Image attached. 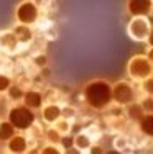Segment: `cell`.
I'll list each match as a JSON object with an SVG mask.
<instances>
[{
	"mask_svg": "<svg viewBox=\"0 0 153 154\" xmlns=\"http://www.w3.org/2000/svg\"><path fill=\"white\" fill-rule=\"evenodd\" d=\"M112 98V89L105 82H92L86 89V100L94 108H104Z\"/></svg>",
	"mask_w": 153,
	"mask_h": 154,
	"instance_id": "1",
	"label": "cell"
},
{
	"mask_svg": "<svg viewBox=\"0 0 153 154\" xmlns=\"http://www.w3.org/2000/svg\"><path fill=\"white\" fill-rule=\"evenodd\" d=\"M35 116L27 108H15L10 112V125L15 128H28L33 123Z\"/></svg>",
	"mask_w": 153,
	"mask_h": 154,
	"instance_id": "2",
	"label": "cell"
},
{
	"mask_svg": "<svg viewBox=\"0 0 153 154\" xmlns=\"http://www.w3.org/2000/svg\"><path fill=\"white\" fill-rule=\"evenodd\" d=\"M132 77H147L151 74V66L150 61L143 59V57H135L132 62H130V67H129Z\"/></svg>",
	"mask_w": 153,
	"mask_h": 154,
	"instance_id": "3",
	"label": "cell"
},
{
	"mask_svg": "<svg viewBox=\"0 0 153 154\" xmlns=\"http://www.w3.org/2000/svg\"><path fill=\"white\" fill-rule=\"evenodd\" d=\"M112 97H114L119 103H129V102L132 100V97H133V92H132V89H130V85L120 82L114 87Z\"/></svg>",
	"mask_w": 153,
	"mask_h": 154,
	"instance_id": "4",
	"label": "cell"
},
{
	"mask_svg": "<svg viewBox=\"0 0 153 154\" xmlns=\"http://www.w3.org/2000/svg\"><path fill=\"white\" fill-rule=\"evenodd\" d=\"M130 33L135 39H145L147 35L150 33V28H148L145 20H133L130 25Z\"/></svg>",
	"mask_w": 153,
	"mask_h": 154,
	"instance_id": "5",
	"label": "cell"
},
{
	"mask_svg": "<svg viewBox=\"0 0 153 154\" xmlns=\"http://www.w3.org/2000/svg\"><path fill=\"white\" fill-rule=\"evenodd\" d=\"M18 18H20V21H23V23H31V21L36 20V8L33 3H23V5H20V8H18Z\"/></svg>",
	"mask_w": 153,
	"mask_h": 154,
	"instance_id": "6",
	"label": "cell"
},
{
	"mask_svg": "<svg viewBox=\"0 0 153 154\" xmlns=\"http://www.w3.org/2000/svg\"><path fill=\"white\" fill-rule=\"evenodd\" d=\"M151 8V2H147V0H133V2L129 3V10L132 15H143V13H148Z\"/></svg>",
	"mask_w": 153,
	"mask_h": 154,
	"instance_id": "7",
	"label": "cell"
},
{
	"mask_svg": "<svg viewBox=\"0 0 153 154\" xmlns=\"http://www.w3.org/2000/svg\"><path fill=\"white\" fill-rule=\"evenodd\" d=\"M25 102H27L28 107L36 108V107H40V103H41V97H40V94H36V92H28L27 95H25Z\"/></svg>",
	"mask_w": 153,
	"mask_h": 154,
	"instance_id": "8",
	"label": "cell"
},
{
	"mask_svg": "<svg viewBox=\"0 0 153 154\" xmlns=\"http://www.w3.org/2000/svg\"><path fill=\"white\" fill-rule=\"evenodd\" d=\"M25 148H27V143H25V139L20 138V136L13 138L12 141H10V149H12L13 152H23Z\"/></svg>",
	"mask_w": 153,
	"mask_h": 154,
	"instance_id": "9",
	"label": "cell"
},
{
	"mask_svg": "<svg viewBox=\"0 0 153 154\" xmlns=\"http://www.w3.org/2000/svg\"><path fill=\"white\" fill-rule=\"evenodd\" d=\"M13 136V126L10 123L0 125V139H8Z\"/></svg>",
	"mask_w": 153,
	"mask_h": 154,
	"instance_id": "10",
	"label": "cell"
},
{
	"mask_svg": "<svg viewBox=\"0 0 153 154\" xmlns=\"http://www.w3.org/2000/svg\"><path fill=\"white\" fill-rule=\"evenodd\" d=\"M15 36L20 38V41H28V39H31V31L25 26H18L15 30Z\"/></svg>",
	"mask_w": 153,
	"mask_h": 154,
	"instance_id": "11",
	"label": "cell"
},
{
	"mask_svg": "<svg viewBox=\"0 0 153 154\" xmlns=\"http://www.w3.org/2000/svg\"><path fill=\"white\" fill-rule=\"evenodd\" d=\"M142 130H143V133H147L148 136L153 133V116L148 115L143 118V122H142Z\"/></svg>",
	"mask_w": 153,
	"mask_h": 154,
	"instance_id": "12",
	"label": "cell"
},
{
	"mask_svg": "<svg viewBox=\"0 0 153 154\" xmlns=\"http://www.w3.org/2000/svg\"><path fill=\"white\" fill-rule=\"evenodd\" d=\"M59 108L58 107H48L45 110V118L48 120V122H54V120L58 118V116H59Z\"/></svg>",
	"mask_w": 153,
	"mask_h": 154,
	"instance_id": "13",
	"label": "cell"
},
{
	"mask_svg": "<svg viewBox=\"0 0 153 154\" xmlns=\"http://www.w3.org/2000/svg\"><path fill=\"white\" fill-rule=\"evenodd\" d=\"M129 113H130V116H132V118H140V115H143V113H142V108L138 107V105H133V107H130L129 108Z\"/></svg>",
	"mask_w": 153,
	"mask_h": 154,
	"instance_id": "14",
	"label": "cell"
},
{
	"mask_svg": "<svg viewBox=\"0 0 153 154\" xmlns=\"http://www.w3.org/2000/svg\"><path fill=\"white\" fill-rule=\"evenodd\" d=\"M76 144H78V148H87L89 146V138L87 136H78L76 138Z\"/></svg>",
	"mask_w": 153,
	"mask_h": 154,
	"instance_id": "15",
	"label": "cell"
},
{
	"mask_svg": "<svg viewBox=\"0 0 153 154\" xmlns=\"http://www.w3.org/2000/svg\"><path fill=\"white\" fill-rule=\"evenodd\" d=\"M8 85H10V80L7 79V77L0 75V90H5V89H8Z\"/></svg>",
	"mask_w": 153,
	"mask_h": 154,
	"instance_id": "16",
	"label": "cell"
},
{
	"mask_svg": "<svg viewBox=\"0 0 153 154\" xmlns=\"http://www.w3.org/2000/svg\"><path fill=\"white\" fill-rule=\"evenodd\" d=\"M10 97L12 98H20L21 97V90L20 89H10Z\"/></svg>",
	"mask_w": 153,
	"mask_h": 154,
	"instance_id": "17",
	"label": "cell"
},
{
	"mask_svg": "<svg viewBox=\"0 0 153 154\" xmlns=\"http://www.w3.org/2000/svg\"><path fill=\"white\" fill-rule=\"evenodd\" d=\"M61 143H63V146H64L66 149H69V148L72 146V138H69V136H68V138H64Z\"/></svg>",
	"mask_w": 153,
	"mask_h": 154,
	"instance_id": "18",
	"label": "cell"
},
{
	"mask_svg": "<svg viewBox=\"0 0 153 154\" xmlns=\"http://www.w3.org/2000/svg\"><path fill=\"white\" fill-rule=\"evenodd\" d=\"M35 62H36L38 66H45V64H46V57H45V56H38V57L35 59Z\"/></svg>",
	"mask_w": 153,
	"mask_h": 154,
	"instance_id": "19",
	"label": "cell"
},
{
	"mask_svg": "<svg viewBox=\"0 0 153 154\" xmlns=\"http://www.w3.org/2000/svg\"><path fill=\"white\" fill-rule=\"evenodd\" d=\"M43 154H59V152H58L56 148H46L43 149Z\"/></svg>",
	"mask_w": 153,
	"mask_h": 154,
	"instance_id": "20",
	"label": "cell"
},
{
	"mask_svg": "<svg viewBox=\"0 0 153 154\" xmlns=\"http://www.w3.org/2000/svg\"><path fill=\"white\" fill-rule=\"evenodd\" d=\"M104 151H102V148H99V146H96V148L91 149V154H102Z\"/></svg>",
	"mask_w": 153,
	"mask_h": 154,
	"instance_id": "21",
	"label": "cell"
},
{
	"mask_svg": "<svg viewBox=\"0 0 153 154\" xmlns=\"http://www.w3.org/2000/svg\"><path fill=\"white\" fill-rule=\"evenodd\" d=\"M143 107H145V108H148V112H151V98H148V100H145Z\"/></svg>",
	"mask_w": 153,
	"mask_h": 154,
	"instance_id": "22",
	"label": "cell"
},
{
	"mask_svg": "<svg viewBox=\"0 0 153 154\" xmlns=\"http://www.w3.org/2000/svg\"><path fill=\"white\" fill-rule=\"evenodd\" d=\"M48 136L51 138V139H59V136H58V133H54V131H49V134Z\"/></svg>",
	"mask_w": 153,
	"mask_h": 154,
	"instance_id": "23",
	"label": "cell"
},
{
	"mask_svg": "<svg viewBox=\"0 0 153 154\" xmlns=\"http://www.w3.org/2000/svg\"><path fill=\"white\" fill-rule=\"evenodd\" d=\"M151 84H153V82H151V79H148V84L145 85V89H147L148 92H151Z\"/></svg>",
	"mask_w": 153,
	"mask_h": 154,
	"instance_id": "24",
	"label": "cell"
},
{
	"mask_svg": "<svg viewBox=\"0 0 153 154\" xmlns=\"http://www.w3.org/2000/svg\"><path fill=\"white\" fill-rule=\"evenodd\" d=\"M68 154H79V152L76 151V149H71V148H69V149H68Z\"/></svg>",
	"mask_w": 153,
	"mask_h": 154,
	"instance_id": "25",
	"label": "cell"
},
{
	"mask_svg": "<svg viewBox=\"0 0 153 154\" xmlns=\"http://www.w3.org/2000/svg\"><path fill=\"white\" fill-rule=\"evenodd\" d=\"M107 154H120V152H117V151H109Z\"/></svg>",
	"mask_w": 153,
	"mask_h": 154,
	"instance_id": "26",
	"label": "cell"
}]
</instances>
